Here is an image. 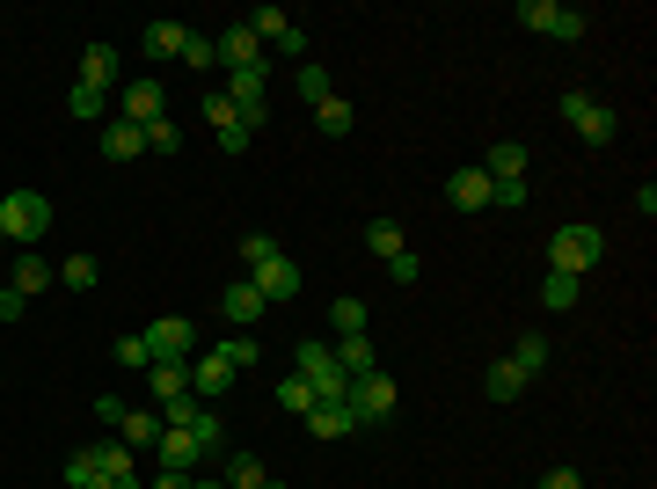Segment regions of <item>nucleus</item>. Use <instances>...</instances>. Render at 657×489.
<instances>
[{
    "instance_id": "nucleus-1",
    "label": "nucleus",
    "mask_w": 657,
    "mask_h": 489,
    "mask_svg": "<svg viewBox=\"0 0 657 489\" xmlns=\"http://www.w3.org/2000/svg\"><path fill=\"white\" fill-rule=\"evenodd\" d=\"M45 227H51V197L45 191H8L0 197V242L37 248L45 242Z\"/></svg>"
},
{
    "instance_id": "nucleus-2",
    "label": "nucleus",
    "mask_w": 657,
    "mask_h": 489,
    "mask_svg": "<svg viewBox=\"0 0 657 489\" xmlns=\"http://www.w3.org/2000/svg\"><path fill=\"white\" fill-rule=\"evenodd\" d=\"M599 256H607V234H599V227H584V220L556 227V242H548V270H562V278H584Z\"/></svg>"
},
{
    "instance_id": "nucleus-3",
    "label": "nucleus",
    "mask_w": 657,
    "mask_h": 489,
    "mask_svg": "<svg viewBox=\"0 0 657 489\" xmlns=\"http://www.w3.org/2000/svg\"><path fill=\"white\" fill-rule=\"evenodd\" d=\"M562 124L577 132L584 147H607L613 132H621V118H613V110H607L599 96H584V88H570V96H562Z\"/></svg>"
},
{
    "instance_id": "nucleus-4",
    "label": "nucleus",
    "mask_w": 657,
    "mask_h": 489,
    "mask_svg": "<svg viewBox=\"0 0 657 489\" xmlns=\"http://www.w3.org/2000/svg\"><path fill=\"white\" fill-rule=\"evenodd\" d=\"M343 409H351V424H358V431L388 424V416H394V380H388V372H365V380H351Z\"/></svg>"
},
{
    "instance_id": "nucleus-5",
    "label": "nucleus",
    "mask_w": 657,
    "mask_h": 489,
    "mask_svg": "<svg viewBox=\"0 0 657 489\" xmlns=\"http://www.w3.org/2000/svg\"><path fill=\"white\" fill-rule=\"evenodd\" d=\"M212 59L227 66V74H270V51L248 37V23H227V29H219V37H212Z\"/></svg>"
},
{
    "instance_id": "nucleus-6",
    "label": "nucleus",
    "mask_w": 657,
    "mask_h": 489,
    "mask_svg": "<svg viewBox=\"0 0 657 489\" xmlns=\"http://www.w3.org/2000/svg\"><path fill=\"white\" fill-rule=\"evenodd\" d=\"M519 23L540 29V37H562V45H577V37H584V8H562V0H519Z\"/></svg>"
},
{
    "instance_id": "nucleus-7",
    "label": "nucleus",
    "mask_w": 657,
    "mask_h": 489,
    "mask_svg": "<svg viewBox=\"0 0 657 489\" xmlns=\"http://www.w3.org/2000/svg\"><path fill=\"white\" fill-rule=\"evenodd\" d=\"M139 337H146V351H154V358H191V351H197V329H191L183 315H161V321H146Z\"/></svg>"
},
{
    "instance_id": "nucleus-8",
    "label": "nucleus",
    "mask_w": 657,
    "mask_h": 489,
    "mask_svg": "<svg viewBox=\"0 0 657 489\" xmlns=\"http://www.w3.org/2000/svg\"><path fill=\"white\" fill-rule=\"evenodd\" d=\"M248 285L264 293V307H285V299L300 293V264H292V256H270V264L248 270Z\"/></svg>"
},
{
    "instance_id": "nucleus-9",
    "label": "nucleus",
    "mask_w": 657,
    "mask_h": 489,
    "mask_svg": "<svg viewBox=\"0 0 657 489\" xmlns=\"http://www.w3.org/2000/svg\"><path fill=\"white\" fill-rule=\"evenodd\" d=\"M227 388H234V366H227V351H205V358L191 366V394L205 402V409H212V402H219Z\"/></svg>"
},
{
    "instance_id": "nucleus-10",
    "label": "nucleus",
    "mask_w": 657,
    "mask_h": 489,
    "mask_svg": "<svg viewBox=\"0 0 657 489\" xmlns=\"http://www.w3.org/2000/svg\"><path fill=\"white\" fill-rule=\"evenodd\" d=\"M446 197H453L461 212H489V197H497V183H489V175L475 169V161H467V169H453V175H446Z\"/></svg>"
},
{
    "instance_id": "nucleus-11",
    "label": "nucleus",
    "mask_w": 657,
    "mask_h": 489,
    "mask_svg": "<svg viewBox=\"0 0 657 489\" xmlns=\"http://www.w3.org/2000/svg\"><path fill=\"white\" fill-rule=\"evenodd\" d=\"M146 388H154V409L175 402V394H191V358H154L146 366Z\"/></svg>"
},
{
    "instance_id": "nucleus-12",
    "label": "nucleus",
    "mask_w": 657,
    "mask_h": 489,
    "mask_svg": "<svg viewBox=\"0 0 657 489\" xmlns=\"http://www.w3.org/2000/svg\"><path fill=\"white\" fill-rule=\"evenodd\" d=\"M96 147H102V161H118V169H124V161H139V154H146V132H139V124H124V118H110Z\"/></svg>"
},
{
    "instance_id": "nucleus-13",
    "label": "nucleus",
    "mask_w": 657,
    "mask_h": 489,
    "mask_svg": "<svg viewBox=\"0 0 657 489\" xmlns=\"http://www.w3.org/2000/svg\"><path fill=\"white\" fill-rule=\"evenodd\" d=\"M81 88H96V96L118 88V45H88L81 51Z\"/></svg>"
},
{
    "instance_id": "nucleus-14",
    "label": "nucleus",
    "mask_w": 657,
    "mask_h": 489,
    "mask_svg": "<svg viewBox=\"0 0 657 489\" xmlns=\"http://www.w3.org/2000/svg\"><path fill=\"white\" fill-rule=\"evenodd\" d=\"M118 118L146 132V124L161 118V81H132V88H124V102H118Z\"/></svg>"
},
{
    "instance_id": "nucleus-15",
    "label": "nucleus",
    "mask_w": 657,
    "mask_h": 489,
    "mask_svg": "<svg viewBox=\"0 0 657 489\" xmlns=\"http://www.w3.org/2000/svg\"><path fill=\"white\" fill-rule=\"evenodd\" d=\"M475 169H483L489 183H519V175H526V147H519V139H497V147H489Z\"/></svg>"
},
{
    "instance_id": "nucleus-16",
    "label": "nucleus",
    "mask_w": 657,
    "mask_h": 489,
    "mask_svg": "<svg viewBox=\"0 0 657 489\" xmlns=\"http://www.w3.org/2000/svg\"><path fill=\"white\" fill-rule=\"evenodd\" d=\"M242 23H248V37H256L264 51H278V45L292 37V29H300V23L285 15V8H256V15H242Z\"/></svg>"
},
{
    "instance_id": "nucleus-17",
    "label": "nucleus",
    "mask_w": 657,
    "mask_h": 489,
    "mask_svg": "<svg viewBox=\"0 0 657 489\" xmlns=\"http://www.w3.org/2000/svg\"><path fill=\"white\" fill-rule=\"evenodd\" d=\"M154 453H161V467H175V475H191V467L205 461L191 431H169V424H161V439H154Z\"/></svg>"
},
{
    "instance_id": "nucleus-18",
    "label": "nucleus",
    "mask_w": 657,
    "mask_h": 489,
    "mask_svg": "<svg viewBox=\"0 0 657 489\" xmlns=\"http://www.w3.org/2000/svg\"><path fill=\"white\" fill-rule=\"evenodd\" d=\"M329 351H337V372H343V380H365V372H380V358H373V343H365V337H337Z\"/></svg>"
},
{
    "instance_id": "nucleus-19",
    "label": "nucleus",
    "mask_w": 657,
    "mask_h": 489,
    "mask_svg": "<svg viewBox=\"0 0 657 489\" xmlns=\"http://www.w3.org/2000/svg\"><path fill=\"white\" fill-rule=\"evenodd\" d=\"M8 285H15V293H45V285H59V270L45 264V256H15V270H8Z\"/></svg>"
},
{
    "instance_id": "nucleus-20",
    "label": "nucleus",
    "mask_w": 657,
    "mask_h": 489,
    "mask_svg": "<svg viewBox=\"0 0 657 489\" xmlns=\"http://www.w3.org/2000/svg\"><path fill=\"white\" fill-rule=\"evenodd\" d=\"M358 424H351V409L343 402H315V416H307V439H351Z\"/></svg>"
},
{
    "instance_id": "nucleus-21",
    "label": "nucleus",
    "mask_w": 657,
    "mask_h": 489,
    "mask_svg": "<svg viewBox=\"0 0 657 489\" xmlns=\"http://www.w3.org/2000/svg\"><path fill=\"white\" fill-rule=\"evenodd\" d=\"M183 37H191L183 23H146L139 51H146V59H183Z\"/></svg>"
},
{
    "instance_id": "nucleus-22",
    "label": "nucleus",
    "mask_w": 657,
    "mask_h": 489,
    "mask_svg": "<svg viewBox=\"0 0 657 489\" xmlns=\"http://www.w3.org/2000/svg\"><path fill=\"white\" fill-rule=\"evenodd\" d=\"M483 394L489 402H519V394H526V372L511 366V358H497V366L483 372Z\"/></svg>"
},
{
    "instance_id": "nucleus-23",
    "label": "nucleus",
    "mask_w": 657,
    "mask_h": 489,
    "mask_svg": "<svg viewBox=\"0 0 657 489\" xmlns=\"http://www.w3.org/2000/svg\"><path fill=\"white\" fill-rule=\"evenodd\" d=\"M278 409H285L292 424H307V416H315V388H307L300 372H285V380H278Z\"/></svg>"
},
{
    "instance_id": "nucleus-24",
    "label": "nucleus",
    "mask_w": 657,
    "mask_h": 489,
    "mask_svg": "<svg viewBox=\"0 0 657 489\" xmlns=\"http://www.w3.org/2000/svg\"><path fill=\"white\" fill-rule=\"evenodd\" d=\"M256 315H264V293H256L248 278H234V285H227V321H234V329H248Z\"/></svg>"
},
{
    "instance_id": "nucleus-25",
    "label": "nucleus",
    "mask_w": 657,
    "mask_h": 489,
    "mask_svg": "<svg viewBox=\"0 0 657 489\" xmlns=\"http://www.w3.org/2000/svg\"><path fill=\"white\" fill-rule=\"evenodd\" d=\"M118 439H124V445H154V439H161V409H124Z\"/></svg>"
},
{
    "instance_id": "nucleus-26",
    "label": "nucleus",
    "mask_w": 657,
    "mask_h": 489,
    "mask_svg": "<svg viewBox=\"0 0 657 489\" xmlns=\"http://www.w3.org/2000/svg\"><path fill=\"white\" fill-rule=\"evenodd\" d=\"M88 453H96V475H118V482H132L139 489V475H132V445H88Z\"/></svg>"
},
{
    "instance_id": "nucleus-27",
    "label": "nucleus",
    "mask_w": 657,
    "mask_h": 489,
    "mask_svg": "<svg viewBox=\"0 0 657 489\" xmlns=\"http://www.w3.org/2000/svg\"><path fill=\"white\" fill-rule=\"evenodd\" d=\"M577 278H562V270H548V278H540V307H556V315H570V307H577Z\"/></svg>"
},
{
    "instance_id": "nucleus-28",
    "label": "nucleus",
    "mask_w": 657,
    "mask_h": 489,
    "mask_svg": "<svg viewBox=\"0 0 657 489\" xmlns=\"http://www.w3.org/2000/svg\"><path fill=\"white\" fill-rule=\"evenodd\" d=\"M292 88H300L307 102H329V96H337V81H329V66H315V59H300V74H292Z\"/></svg>"
},
{
    "instance_id": "nucleus-29",
    "label": "nucleus",
    "mask_w": 657,
    "mask_h": 489,
    "mask_svg": "<svg viewBox=\"0 0 657 489\" xmlns=\"http://www.w3.org/2000/svg\"><path fill=\"white\" fill-rule=\"evenodd\" d=\"M365 248H373V256H402L410 242H402V227L394 220H365Z\"/></svg>"
},
{
    "instance_id": "nucleus-30",
    "label": "nucleus",
    "mask_w": 657,
    "mask_h": 489,
    "mask_svg": "<svg viewBox=\"0 0 657 489\" xmlns=\"http://www.w3.org/2000/svg\"><path fill=\"white\" fill-rule=\"evenodd\" d=\"M329 329H337V337H365V299L343 293L337 307H329Z\"/></svg>"
},
{
    "instance_id": "nucleus-31",
    "label": "nucleus",
    "mask_w": 657,
    "mask_h": 489,
    "mask_svg": "<svg viewBox=\"0 0 657 489\" xmlns=\"http://www.w3.org/2000/svg\"><path fill=\"white\" fill-rule=\"evenodd\" d=\"M59 278H66V293H96V256H66V264H59Z\"/></svg>"
},
{
    "instance_id": "nucleus-32",
    "label": "nucleus",
    "mask_w": 657,
    "mask_h": 489,
    "mask_svg": "<svg viewBox=\"0 0 657 489\" xmlns=\"http://www.w3.org/2000/svg\"><path fill=\"white\" fill-rule=\"evenodd\" d=\"M511 366H519L526 380H534V372L548 366V337H519V343H511Z\"/></svg>"
},
{
    "instance_id": "nucleus-33",
    "label": "nucleus",
    "mask_w": 657,
    "mask_h": 489,
    "mask_svg": "<svg viewBox=\"0 0 657 489\" xmlns=\"http://www.w3.org/2000/svg\"><path fill=\"white\" fill-rule=\"evenodd\" d=\"M146 154H183V132H175V118L161 110V118L146 124Z\"/></svg>"
},
{
    "instance_id": "nucleus-34",
    "label": "nucleus",
    "mask_w": 657,
    "mask_h": 489,
    "mask_svg": "<svg viewBox=\"0 0 657 489\" xmlns=\"http://www.w3.org/2000/svg\"><path fill=\"white\" fill-rule=\"evenodd\" d=\"M191 439H197V453H219V445H227V424H219V409H197Z\"/></svg>"
},
{
    "instance_id": "nucleus-35",
    "label": "nucleus",
    "mask_w": 657,
    "mask_h": 489,
    "mask_svg": "<svg viewBox=\"0 0 657 489\" xmlns=\"http://www.w3.org/2000/svg\"><path fill=\"white\" fill-rule=\"evenodd\" d=\"M315 124H321V132H329V139H343V132H351V102H343V96L315 102Z\"/></svg>"
},
{
    "instance_id": "nucleus-36",
    "label": "nucleus",
    "mask_w": 657,
    "mask_h": 489,
    "mask_svg": "<svg viewBox=\"0 0 657 489\" xmlns=\"http://www.w3.org/2000/svg\"><path fill=\"white\" fill-rule=\"evenodd\" d=\"M270 256H278V242H270V234H242V248H234V264H242V278L256 264H270Z\"/></svg>"
},
{
    "instance_id": "nucleus-37",
    "label": "nucleus",
    "mask_w": 657,
    "mask_h": 489,
    "mask_svg": "<svg viewBox=\"0 0 657 489\" xmlns=\"http://www.w3.org/2000/svg\"><path fill=\"white\" fill-rule=\"evenodd\" d=\"M205 118H212V132H242V118H234L227 88H205Z\"/></svg>"
},
{
    "instance_id": "nucleus-38",
    "label": "nucleus",
    "mask_w": 657,
    "mask_h": 489,
    "mask_svg": "<svg viewBox=\"0 0 657 489\" xmlns=\"http://www.w3.org/2000/svg\"><path fill=\"white\" fill-rule=\"evenodd\" d=\"M264 482V461H256V453H234V461H227V489H256Z\"/></svg>"
},
{
    "instance_id": "nucleus-39",
    "label": "nucleus",
    "mask_w": 657,
    "mask_h": 489,
    "mask_svg": "<svg viewBox=\"0 0 657 489\" xmlns=\"http://www.w3.org/2000/svg\"><path fill=\"white\" fill-rule=\"evenodd\" d=\"M183 66H191V74H212V66H219L212 37H197V29H191V37H183Z\"/></svg>"
},
{
    "instance_id": "nucleus-40",
    "label": "nucleus",
    "mask_w": 657,
    "mask_h": 489,
    "mask_svg": "<svg viewBox=\"0 0 657 489\" xmlns=\"http://www.w3.org/2000/svg\"><path fill=\"white\" fill-rule=\"evenodd\" d=\"M219 351H227V366H234V372H248L256 358H264V351H256V337H227Z\"/></svg>"
},
{
    "instance_id": "nucleus-41",
    "label": "nucleus",
    "mask_w": 657,
    "mask_h": 489,
    "mask_svg": "<svg viewBox=\"0 0 657 489\" xmlns=\"http://www.w3.org/2000/svg\"><path fill=\"white\" fill-rule=\"evenodd\" d=\"M66 110H73V118H81V124H96V118H102V96H96V88H81V81H73Z\"/></svg>"
},
{
    "instance_id": "nucleus-42",
    "label": "nucleus",
    "mask_w": 657,
    "mask_h": 489,
    "mask_svg": "<svg viewBox=\"0 0 657 489\" xmlns=\"http://www.w3.org/2000/svg\"><path fill=\"white\" fill-rule=\"evenodd\" d=\"M96 482V453L81 445V453H66V489H88Z\"/></svg>"
},
{
    "instance_id": "nucleus-43",
    "label": "nucleus",
    "mask_w": 657,
    "mask_h": 489,
    "mask_svg": "<svg viewBox=\"0 0 657 489\" xmlns=\"http://www.w3.org/2000/svg\"><path fill=\"white\" fill-rule=\"evenodd\" d=\"M118 366H132V372H146V366H154V351H146V337H118Z\"/></svg>"
},
{
    "instance_id": "nucleus-44",
    "label": "nucleus",
    "mask_w": 657,
    "mask_h": 489,
    "mask_svg": "<svg viewBox=\"0 0 657 489\" xmlns=\"http://www.w3.org/2000/svg\"><path fill=\"white\" fill-rule=\"evenodd\" d=\"M416 270H424V264H416L410 248H402V256H388V278H394V285H416Z\"/></svg>"
},
{
    "instance_id": "nucleus-45",
    "label": "nucleus",
    "mask_w": 657,
    "mask_h": 489,
    "mask_svg": "<svg viewBox=\"0 0 657 489\" xmlns=\"http://www.w3.org/2000/svg\"><path fill=\"white\" fill-rule=\"evenodd\" d=\"M540 489H584V475H577V467H548V475H540Z\"/></svg>"
},
{
    "instance_id": "nucleus-46",
    "label": "nucleus",
    "mask_w": 657,
    "mask_h": 489,
    "mask_svg": "<svg viewBox=\"0 0 657 489\" xmlns=\"http://www.w3.org/2000/svg\"><path fill=\"white\" fill-rule=\"evenodd\" d=\"M489 205H511V212H519V205H526V175H519V183H497V197H489Z\"/></svg>"
},
{
    "instance_id": "nucleus-47",
    "label": "nucleus",
    "mask_w": 657,
    "mask_h": 489,
    "mask_svg": "<svg viewBox=\"0 0 657 489\" xmlns=\"http://www.w3.org/2000/svg\"><path fill=\"white\" fill-rule=\"evenodd\" d=\"M23 307H29V299L15 293V285H0V321H23Z\"/></svg>"
},
{
    "instance_id": "nucleus-48",
    "label": "nucleus",
    "mask_w": 657,
    "mask_h": 489,
    "mask_svg": "<svg viewBox=\"0 0 657 489\" xmlns=\"http://www.w3.org/2000/svg\"><path fill=\"white\" fill-rule=\"evenodd\" d=\"M154 489H191V475H175V467H161V482Z\"/></svg>"
},
{
    "instance_id": "nucleus-49",
    "label": "nucleus",
    "mask_w": 657,
    "mask_h": 489,
    "mask_svg": "<svg viewBox=\"0 0 657 489\" xmlns=\"http://www.w3.org/2000/svg\"><path fill=\"white\" fill-rule=\"evenodd\" d=\"M256 489H285V482H270V475H264V482H256Z\"/></svg>"
},
{
    "instance_id": "nucleus-50",
    "label": "nucleus",
    "mask_w": 657,
    "mask_h": 489,
    "mask_svg": "<svg viewBox=\"0 0 657 489\" xmlns=\"http://www.w3.org/2000/svg\"><path fill=\"white\" fill-rule=\"evenodd\" d=\"M191 489H227V482H191Z\"/></svg>"
}]
</instances>
